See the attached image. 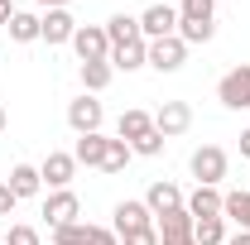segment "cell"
Masks as SVG:
<instances>
[{"instance_id":"603a6c76","label":"cell","mask_w":250,"mask_h":245,"mask_svg":"<svg viewBox=\"0 0 250 245\" xmlns=\"http://www.w3.org/2000/svg\"><path fill=\"white\" fill-rule=\"evenodd\" d=\"M77 77H82V92H106V87H111V77H116V67H111V62H82V72H77Z\"/></svg>"},{"instance_id":"8fae6325","label":"cell","mask_w":250,"mask_h":245,"mask_svg":"<svg viewBox=\"0 0 250 245\" xmlns=\"http://www.w3.org/2000/svg\"><path fill=\"white\" fill-rule=\"evenodd\" d=\"M140 34L154 43V39H168V34H178V5H149L145 15H140Z\"/></svg>"},{"instance_id":"8d00e7d4","label":"cell","mask_w":250,"mask_h":245,"mask_svg":"<svg viewBox=\"0 0 250 245\" xmlns=\"http://www.w3.org/2000/svg\"><path fill=\"white\" fill-rule=\"evenodd\" d=\"M5 125H10V121H5V106H0V135H5Z\"/></svg>"},{"instance_id":"f546056e","label":"cell","mask_w":250,"mask_h":245,"mask_svg":"<svg viewBox=\"0 0 250 245\" xmlns=\"http://www.w3.org/2000/svg\"><path fill=\"white\" fill-rule=\"evenodd\" d=\"M15 207H20V197L10 192V183H0V221H5V216H15Z\"/></svg>"},{"instance_id":"d6a6232c","label":"cell","mask_w":250,"mask_h":245,"mask_svg":"<svg viewBox=\"0 0 250 245\" xmlns=\"http://www.w3.org/2000/svg\"><path fill=\"white\" fill-rule=\"evenodd\" d=\"M10 15H15V10H10V0H0V29L10 24Z\"/></svg>"},{"instance_id":"4dcf8cb0","label":"cell","mask_w":250,"mask_h":245,"mask_svg":"<svg viewBox=\"0 0 250 245\" xmlns=\"http://www.w3.org/2000/svg\"><path fill=\"white\" fill-rule=\"evenodd\" d=\"M92 245H121V241H116V231H106V226H96V236H92Z\"/></svg>"},{"instance_id":"ffe728a7","label":"cell","mask_w":250,"mask_h":245,"mask_svg":"<svg viewBox=\"0 0 250 245\" xmlns=\"http://www.w3.org/2000/svg\"><path fill=\"white\" fill-rule=\"evenodd\" d=\"M226 236H231L226 216H202V221H192V241L197 245H226Z\"/></svg>"},{"instance_id":"3957f363","label":"cell","mask_w":250,"mask_h":245,"mask_svg":"<svg viewBox=\"0 0 250 245\" xmlns=\"http://www.w3.org/2000/svg\"><path fill=\"white\" fill-rule=\"evenodd\" d=\"M217 101L226 111H250V62H236L217 82Z\"/></svg>"},{"instance_id":"d4e9b609","label":"cell","mask_w":250,"mask_h":245,"mask_svg":"<svg viewBox=\"0 0 250 245\" xmlns=\"http://www.w3.org/2000/svg\"><path fill=\"white\" fill-rule=\"evenodd\" d=\"M106 39H111V43H125V39H145V34H140V15H111V20H106Z\"/></svg>"},{"instance_id":"484cf974","label":"cell","mask_w":250,"mask_h":245,"mask_svg":"<svg viewBox=\"0 0 250 245\" xmlns=\"http://www.w3.org/2000/svg\"><path fill=\"white\" fill-rule=\"evenodd\" d=\"M92 236H96L92 221H72V226H58L53 231V245H92Z\"/></svg>"},{"instance_id":"d6986e66","label":"cell","mask_w":250,"mask_h":245,"mask_svg":"<svg viewBox=\"0 0 250 245\" xmlns=\"http://www.w3.org/2000/svg\"><path fill=\"white\" fill-rule=\"evenodd\" d=\"M154 231H159V241H183V236H192V216H188V207H178V212H168V216H159Z\"/></svg>"},{"instance_id":"83f0119b","label":"cell","mask_w":250,"mask_h":245,"mask_svg":"<svg viewBox=\"0 0 250 245\" xmlns=\"http://www.w3.org/2000/svg\"><path fill=\"white\" fill-rule=\"evenodd\" d=\"M5 245H43V241H39V226H24L20 221V226L5 231Z\"/></svg>"},{"instance_id":"74e56055","label":"cell","mask_w":250,"mask_h":245,"mask_svg":"<svg viewBox=\"0 0 250 245\" xmlns=\"http://www.w3.org/2000/svg\"><path fill=\"white\" fill-rule=\"evenodd\" d=\"M0 245H5V226H0Z\"/></svg>"},{"instance_id":"4fadbf2b","label":"cell","mask_w":250,"mask_h":245,"mask_svg":"<svg viewBox=\"0 0 250 245\" xmlns=\"http://www.w3.org/2000/svg\"><path fill=\"white\" fill-rule=\"evenodd\" d=\"M188 125H192V106H188V101H164V106L154 111V130L164 135V140H178Z\"/></svg>"},{"instance_id":"30bf717a","label":"cell","mask_w":250,"mask_h":245,"mask_svg":"<svg viewBox=\"0 0 250 245\" xmlns=\"http://www.w3.org/2000/svg\"><path fill=\"white\" fill-rule=\"evenodd\" d=\"M72 34H77V20H72V10H43V15H39V39H43L48 48H58V43H72Z\"/></svg>"},{"instance_id":"5bb4252c","label":"cell","mask_w":250,"mask_h":245,"mask_svg":"<svg viewBox=\"0 0 250 245\" xmlns=\"http://www.w3.org/2000/svg\"><path fill=\"white\" fill-rule=\"evenodd\" d=\"M145 207L154 212V221L168 216V212H178V207H183V187L168 183V178H159V183H149V192H145Z\"/></svg>"},{"instance_id":"7402d4cb","label":"cell","mask_w":250,"mask_h":245,"mask_svg":"<svg viewBox=\"0 0 250 245\" xmlns=\"http://www.w3.org/2000/svg\"><path fill=\"white\" fill-rule=\"evenodd\" d=\"M5 34H10L15 43H39V15H34V10H15L10 24H5Z\"/></svg>"},{"instance_id":"d590c367","label":"cell","mask_w":250,"mask_h":245,"mask_svg":"<svg viewBox=\"0 0 250 245\" xmlns=\"http://www.w3.org/2000/svg\"><path fill=\"white\" fill-rule=\"evenodd\" d=\"M159 245H197L192 236H183V241H159Z\"/></svg>"},{"instance_id":"cb8c5ba5","label":"cell","mask_w":250,"mask_h":245,"mask_svg":"<svg viewBox=\"0 0 250 245\" xmlns=\"http://www.w3.org/2000/svg\"><path fill=\"white\" fill-rule=\"evenodd\" d=\"M130 159H135V149H130L125 140L111 135V140H106V159H101V173H111V178H116V173H125V163H130Z\"/></svg>"},{"instance_id":"1f68e13d","label":"cell","mask_w":250,"mask_h":245,"mask_svg":"<svg viewBox=\"0 0 250 245\" xmlns=\"http://www.w3.org/2000/svg\"><path fill=\"white\" fill-rule=\"evenodd\" d=\"M226 245H250V231H231V236H226Z\"/></svg>"},{"instance_id":"6da1fadb","label":"cell","mask_w":250,"mask_h":245,"mask_svg":"<svg viewBox=\"0 0 250 245\" xmlns=\"http://www.w3.org/2000/svg\"><path fill=\"white\" fill-rule=\"evenodd\" d=\"M178 39L192 43H212L217 39V0H183L178 5Z\"/></svg>"},{"instance_id":"ba28073f","label":"cell","mask_w":250,"mask_h":245,"mask_svg":"<svg viewBox=\"0 0 250 245\" xmlns=\"http://www.w3.org/2000/svg\"><path fill=\"white\" fill-rule=\"evenodd\" d=\"M116 221H111V231L116 236H125V231H149L154 226V212L145 207V197H125V202H116Z\"/></svg>"},{"instance_id":"9a60e30c","label":"cell","mask_w":250,"mask_h":245,"mask_svg":"<svg viewBox=\"0 0 250 245\" xmlns=\"http://www.w3.org/2000/svg\"><path fill=\"white\" fill-rule=\"evenodd\" d=\"M221 197H226L221 187H202V183H197V187L183 197V207H188L192 221H202V216H221Z\"/></svg>"},{"instance_id":"7a4b0ae2","label":"cell","mask_w":250,"mask_h":245,"mask_svg":"<svg viewBox=\"0 0 250 245\" xmlns=\"http://www.w3.org/2000/svg\"><path fill=\"white\" fill-rule=\"evenodd\" d=\"M226 168H231V159H226V149H221V144H197V149H192V159H188V173H192L202 187H221Z\"/></svg>"},{"instance_id":"52a82bcc","label":"cell","mask_w":250,"mask_h":245,"mask_svg":"<svg viewBox=\"0 0 250 245\" xmlns=\"http://www.w3.org/2000/svg\"><path fill=\"white\" fill-rule=\"evenodd\" d=\"M72 48L82 62H106L111 58V39H106V24H77L72 34Z\"/></svg>"},{"instance_id":"f1b7e54d","label":"cell","mask_w":250,"mask_h":245,"mask_svg":"<svg viewBox=\"0 0 250 245\" xmlns=\"http://www.w3.org/2000/svg\"><path fill=\"white\" fill-rule=\"evenodd\" d=\"M121 245H159V231L149 226V231H125V236H116Z\"/></svg>"},{"instance_id":"e0dca14e","label":"cell","mask_w":250,"mask_h":245,"mask_svg":"<svg viewBox=\"0 0 250 245\" xmlns=\"http://www.w3.org/2000/svg\"><path fill=\"white\" fill-rule=\"evenodd\" d=\"M5 183H10V192H15L20 202H24V197H39V192H43V178H39V163H15Z\"/></svg>"},{"instance_id":"836d02e7","label":"cell","mask_w":250,"mask_h":245,"mask_svg":"<svg viewBox=\"0 0 250 245\" xmlns=\"http://www.w3.org/2000/svg\"><path fill=\"white\" fill-rule=\"evenodd\" d=\"M34 5H43V10H67V0H34Z\"/></svg>"},{"instance_id":"44dd1931","label":"cell","mask_w":250,"mask_h":245,"mask_svg":"<svg viewBox=\"0 0 250 245\" xmlns=\"http://www.w3.org/2000/svg\"><path fill=\"white\" fill-rule=\"evenodd\" d=\"M221 216H226V226L246 231L250 226V192H226L221 197Z\"/></svg>"},{"instance_id":"8992f818","label":"cell","mask_w":250,"mask_h":245,"mask_svg":"<svg viewBox=\"0 0 250 245\" xmlns=\"http://www.w3.org/2000/svg\"><path fill=\"white\" fill-rule=\"evenodd\" d=\"M39 178H43L48 192L72 187V178H77V159H72L67 149H48V154H43V163H39Z\"/></svg>"},{"instance_id":"e575fe53","label":"cell","mask_w":250,"mask_h":245,"mask_svg":"<svg viewBox=\"0 0 250 245\" xmlns=\"http://www.w3.org/2000/svg\"><path fill=\"white\" fill-rule=\"evenodd\" d=\"M241 159H250V130H241Z\"/></svg>"},{"instance_id":"9c48e42d","label":"cell","mask_w":250,"mask_h":245,"mask_svg":"<svg viewBox=\"0 0 250 245\" xmlns=\"http://www.w3.org/2000/svg\"><path fill=\"white\" fill-rule=\"evenodd\" d=\"M183 62H188V43L178 39V34H168V39H154V43H149V67H154V72L168 77V72H178Z\"/></svg>"},{"instance_id":"2e32d148","label":"cell","mask_w":250,"mask_h":245,"mask_svg":"<svg viewBox=\"0 0 250 245\" xmlns=\"http://www.w3.org/2000/svg\"><path fill=\"white\" fill-rule=\"evenodd\" d=\"M149 130H154V116H149V111H140V106H130V111H121V121H116V140L135 144V140H145Z\"/></svg>"},{"instance_id":"5b68a950","label":"cell","mask_w":250,"mask_h":245,"mask_svg":"<svg viewBox=\"0 0 250 245\" xmlns=\"http://www.w3.org/2000/svg\"><path fill=\"white\" fill-rule=\"evenodd\" d=\"M101 121H106V106H101L92 92H82V96H72V101H67V125H72L77 135H96Z\"/></svg>"},{"instance_id":"f35d334b","label":"cell","mask_w":250,"mask_h":245,"mask_svg":"<svg viewBox=\"0 0 250 245\" xmlns=\"http://www.w3.org/2000/svg\"><path fill=\"white\" fill-rule=\"evenodd\" d=\"M246 231H250V226H246Z\"/></svg>"},{"instance_id":"277c9868","label":"cell","mask_w":250,"mask_h":245,"mask_svg":"<svg viewBox=\"0 0 250 245\" xmlns=\"http://www.w3.org/2000/svg\"><path fill=\"white\" fill-rule=\"evenodd\" d=\"M43 221H48V231L82 221V202H77V192H72V187H58V192H48V197H43Z\"/></svg>"},{"instance_id":"7c38bea8","label":"cell","mask_w":250,"mask_h":245,"mask_svg":"<svg viewBox=\"0 0 250 245\" xmlns=\"http://www.w3.org/2000/svg\"><path fill=\"white\" fill-rule=\"evenodd\" d=\"M111 67L116 72H140L149 67V39H125V43H111Z\"/></svg>"},{"instance_id":"ac0fdd59","label":"cell","mask_w":250,"mask_h":245,"mask_svg":"<svg viewBox=\"0 0 250 245\" xmlns=\"http://www.w3.org/2000/svg\"><path fill=\"white\" fill-rule=\"evenodd\" d=\"M106 140L111 135H77V144H72V159H77V168L87 163V168H101V159H106Z\"/></svg>"},{"instance_id":"4316f807","label":"cell","mask_w":250,"mask_h":245,"mask_svg":"<svg viewBox=\"0 0 250 245\" xmlns=\"http://www.w3.org/2000/svg\"><path fill=\"white\" fill-rule=\"evenodd\" d=\"M164 144H168V140H164L159 130H149V135H145V140H135L130 149L140 154V159H159V154H164Z\"/></svg>"}]
</instances>
